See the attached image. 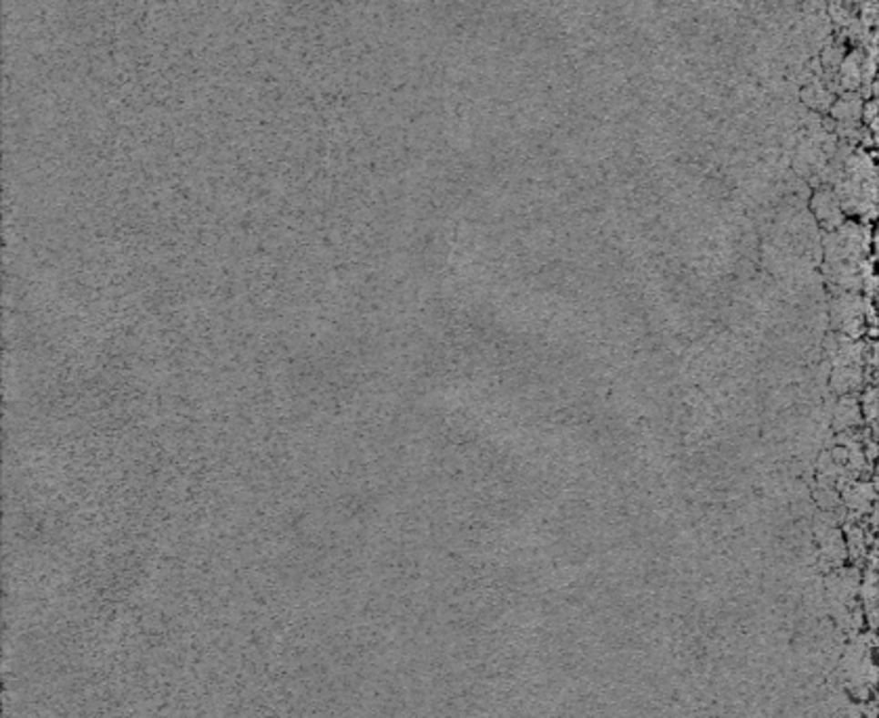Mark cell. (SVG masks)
Wrapping results in <instances>:
<instances>
[{
  "instance_id": "6da1fadb",
  "label": "cell",
  "mask_w": 879,
  "mask_h": 718,
  "mask_svg": "<svg viewBox=\"0 0 879 718\" xmlns=\"http://www.w3.org/2000/svg\"><path fill=\"white\" fill-rule=\"evenodd\" d=\"M877 236L871 225L861 221H843L825 236V273L842 292H858L875 284Z\"/></svg>"
},
{
  "instance_id": "7a4b0ae2",
  "label": "cell",
  "mask_w": 879,
  "mask_h": 718,
  "mask_svg": "<svg viewBox=\"0 0 879 718\" xmlns=\"http://www.w3.org/2000/svg\"><path fill=\"white\" fill-rule=\"evenodd\" d=\"M835 196L843 215L871 225L877 215V170L874 158L858 151L843 167Z\"/></svg>"
},
{
  "instance_id": "3957f363",
  "label": "cell",
  "mask_w": 879,
  "mask_h": 718,
  "mask_svg": "<svg viewBox=\"0 0 879 718\" xmlns=\"http://www.w3.org/2000/svg\"><path fill=\"white\" fill-rule=\"evenodd\" d=\"M863 381V359L856 347H846L843 355L835 362L833 386L837 391L848 393L861 386Z\"/></svg>"
},
{
  "instance_id": "277c9868",
  "label": "cell",
  "mask_w": 879,
  "mask_h": 718,
  "mask_svg": "<svg viewBox=\"0 0 879 718\" xmlns=\"http://www.w3.org/2000/svg\"><path fill=\"white\" fill-rule=\"evenodd\" d=\"M813 212H814L816 221H819V223L825 227L827 231L837 230V227H840L843 221H846V215H843L840 200H837L835 191H832V190H819L814 193V196H813Z\"/></svg>"
},
{
  "instance_id": "5b68a950",
  "label": "cell",
  "mask_w": 879,
  "mask_h": 718,
  "mask_svg": "<svg viewBox=\"0 0 879 718\" xmlns=\"http://www.w3.org/2000/svg\"><path fill=\"white\" fill-rule=\"evenodd\" d=\"M835 309V322L837 328H842L843 333L853 334V328L861 326L864 320V309L861 307V299L854 296L853 292H843L837 303L833 305Z\"/></svg>"
}]
</instances>
